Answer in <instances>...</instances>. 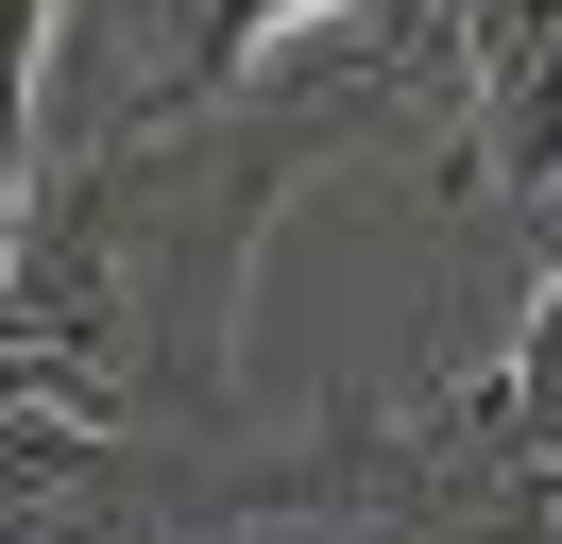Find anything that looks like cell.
Segmentation results:
<instances>
[{
	"instance_id": "obj_1",
	"label": "cell",
	"mask_w": 562,
	"mask_h": 544,
	"mask_svg": "<svg viewBox=\"0 0 562 544\" xmlns=\"http://www.w3.org/2000/svg\"><path fill=\"white\" fill-rule=\"evenodd\" d=\"M69 0H0V204H35V68Z\"/></svg>"
}]
</instances>
